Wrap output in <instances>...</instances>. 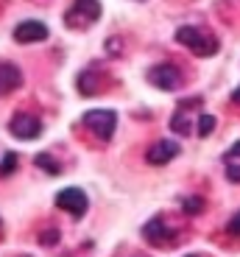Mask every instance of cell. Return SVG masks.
<instances>
[{
	"mask_svg": "<svg viewBox=\"0 0 240 257\" xmlns=\"http://www.w3.org/2000/svg\"><path fill=\"white\" fill-rule=\"evenodd\" d=\"M190 257H195V254H190Z\"/></svg>",
	"mask_w": 240,
	"mask_h": 257,
	"instance_id": "22",
	"label": "cell"
},
{
	"mask_svg": "<svg viewBox=\"0 0 240 257\" xmlns=\"http://www.w3.org/2000/svg\"><path fill=\"white\" fill-rule=\"evenodd\" d=\"M101 20V3L98 0H73L65 12V26L73 31H87Z\"/></svg>",
	"mask_w": 240,
	"mask_h": 257,
	"instance_id": "2",
	"label": "cell"
},
{
	"mask_svg": "<svg viewBox=\"0 0 240 257\" xmlns=\"http://www.w3.org/2000/svg\"><path fill=\"white\" fill-rule=\"evenodd\" d=\"M176 42L184 45L195 56H215L218 53V39L198 26H182L176 31Z\"/></svg>",
	"mask_w": 240,
	"mask_h": 257,
	"instance_id": "1",
	"label": "cell"
},
{
	"mask_svg": "<svg viewBox=\"0 0 240 257\" xmlns=\"http://www.w3.org/2000/svg\"><path fill=\"white\" fill-rule=\"evenodd\" d=\"M179 151H182V148H179V143H176V140H159V143H154V146L148 148L145 160H148L151 165H168Z\"/></svg>",
	"mask_w": 240,
	"mask_h": 257,
	"instance_id": "10",
	"label": "cell"
},
{
	"mask_svg": "<svg viewBox=\"0 0 240 257\" xmlns=\"http://www.w3.org/2000/svg\"><path fill=\"white\" fill-rule=\"evenodd\" d=\"M226 229H229V232H232V235H237V238H240V210H237V212H234L232 218H229V224H226Z\"/></svg>",
	"mask_w": 240,
	"mask_h": 257,
	"instance_id": "17",
	"label": "cell"
},
{
	"mask_svg": "<svg viewBox=\"0 0 240 257\" xmlns=\"http://www.w3.org/2000/svg\"><path fill=\"white\" fill-rule=\"evenodd\" d=\"M14 168H17V154H12V151H9V154L3 157V165H0V176H9Z\"/></svg>",
	"mask_w": 240,
	"mask_h": 257,
	"instance_id": "16",
	"label": "cell"
},
{
	"mask_svg": "<svg viewBox=\"0 0 240 257\" xmlns=\"http://www.w3.org/2000/svg\"><path fill=\"white\" fill-rule=\"evenodd\" d=\"M140 3H143V0H140Z\"/></svg>",
	"mask_w": 240,
	"mask_h": 257,
	"instance_id": "23",
	"label": "cell"
},
{
	"mask_svg": "<svg viewBox=\"0 0 240 257\" xmlns=\"http://www.w3.org/2000/svg\"><path fill=\"white\" fill-rule=\"evenodd\" d=\"M182 207H184V212H187V215H195V212L204 210V201L198 199V196H190V199L182 201Z\"/></svg>",
	"mask_w": 240,
	"mask_h": 257,
	"instance_id": "15",
	"label": "cell"
},
{
	"mask_svg": "<svg viewBox=\"0 0 240 257\" xmlns=\"http://www.w3.org/2000/svg\"><path fill=\"white\" fill-rule=\"evenodd\" d=\"M226 160H229V162H232V160H240V140H237V143H234V146L226 151Z\"/></svg>",
	"mask_w": 240,
	"mask_h": 257,
	"instance_id": "19",
	"label": "cell"
},
{
	"mask_svg": "<svg viewBox=\"0 0 240 257\" xmlns=\"http://www.w3.org/2000/svg\"><path fill=\"white\" fill-rule=\"evenodd\" d=\"M9 132L17 140H37L39 132H42V123H39V117L28 115V112H17L12 117V123H9Z\"/></svg>",
	"mask_w": 240,
	"mask_h": 257,
	"instance_id": "6",
	"label": "cell"
},
{
	"mask_svg": "<svg viewBox=\"0 0 240 257\" xmlns=\"http://www.w3.org/2000/svg\"><path fill=\"white\" fill-rule=\"evenodd\" d=\"M14 39L23 42V45L42 42V39H48V26L42 23V20H23V23L14 28Z\"/></svg>",
	"mask_w": 240,
	"mask_h": 257,
	"instance_id": "7",
	"label": "cell"
},
{
	"mask_svg": "<svg viewBox=\"0 0 240 257\" xmlns=\"http://www.w3.org/2000/svg\"><path fill=\"white\" fill-rule=\"evenodd\" d=\"M81 123L87 126V132H92L98 140L106 143V140H112V135H115L117 112L115 109H90V112H84Z\"/></svg>",
	"mask_w": 240,
	"mask_h": 257,
	"instance_id": "3",
	"label": "cell"
},
{
	"mask_svg": "<svg viewBox=\"0 0 240 257\" xmlns=\"http://www.w3.org/2000/svg\"><path fill=\"white\" fill-rule=\"evenodd\" d=\"M232 101H237V103H240V87H237V90L232 92Z\"/></svg>",
	"mask_w": 240,
	"mask_h": 257,
	"instance_id": "21",
	"label": "cell"
},
{
	"mask_svg": "<svg viewBox=\"0 0 240 257\" xmlns=\"http://www.w3.org/2000/svg\"><path fill=\"white\" fill-rule=\"evenodd\" d=\"M212 128H215V117L212 115H198V123H195V132H198V137H209L212 135Z\"/></svg>",
	"mask_w": 240,
	"mask_h": 257,
	"instance_id": "13",
	"label": "cell"
},
{
	"mask_svg": "<svg viewBox=\"0 0 240 257\" xmlns=\"http://www.w3.org/2000/svg\"><path fill=\"white\" fill-rule=\"evenodd\" d=\"M59 238V232H45V235H39V240L42 243H48V246H53V240Z\"/></svg>",
	"mask_w": 240,
	"mask_h": 257,
	"instance_id": "20",
	"label": "cell"
},
{
	"mask_svg": "<svg viewBox=\"0 0 240 257\" xmlns=\"http://www.w3.org/2000/svg\"><path fill=\"white\" fill-rule=\"evenodd\" d=\"M143 238L148 240V243H156V246H170L176 238V232L170 229L162 218H154L143 226Z\"/></svg>",
	"mask_w": 240,
	"mask_h": 257,
	"instance_id": "8",
	"label": "cell"
},
{
	"mask_svg": "<svg viewBox=\"0 0 240 257\" xmlns=\"http://www.w3.org/2000/svg\"><path fill=\"white\" fill-rule=\"evenodd\" d=\"M78 90L81 95H98L101 92V78H98V67H90L78 76Z\"/></svg>",
	"mask_w": 240,
	"mask_h": 257,
	"instance_id": "11",
	"label": "cell"
},
{
	"mask_svg": "<svg viewBox=\"0 0 240 257\" xmlns=\"http://www.w3.org/2000/svg\"><path fill=\"white\" fill-rule=\"evenodd\" d=\"M20 87H23V70L12 62H0V98L12 95Z\"/></svg>",
	"mask_w": 240,
	"mask_h": 257,
	"instance_id": "9",
	"label": "cell"
},
{
	"mask_svg": "<svg viewBox=\"0 0 240 257\" xmlns=\"http://www.w3.org/2000/svg\"><path fill=\"white\" fill-rule=\"evenodd\" d=\"M56 207L70 212V215H76V218H81L87 212V207H90V199H87V193L78 190V187H65V190L56 193Z\"/></svg>",
	"mask_w": 240,
	"mask_h": 257,
	"instance_id": "5",
	"label": "cell"
},
{
	"mask_svg": "<svg viewBox=\"0 0 240 257\" xmlns=\"http://www.w3.org/2000/svg\"><path fill=\"white\" fill-rule=\"evenodd\" d=\"M170 128H173L176 135H190L193 132V123H190V117H187V106H179L176 109V115L170 117Z\"/></svg>",
	"mask_w": 240,
	"mask_h": 257,
	"instance_id": "12",
	"label": "cell"
},
{
	"mask_svg": "<svg viewBox=\"0 0 240 257\" xmlns=\"http://www.w3.org/2000/svg\"><path fill=\"white\" fill-rule=\"evenodd\" d=\"M226 179L234 182V185H240V165H229L226 168Z\"/></svg>",
	"mask_w": 240,
	"mask_h": 257,
	"instance_id": "18",
	"label": "cell"
},
{
	"mask_svg": "<svg viewBox=\"0 0 240 257\" xmlns=\"http://www.w3.org/2000/svg\"><path fill=\"white\" fill-rule=\"evenodd\" d=\"M34 162H37L39 168H45V171H48L51 176H56V174H59V165L51 160V154H37V160H34Z\"/></svg>",
	"mask_w": 240,
	"mask_h": 257,
	"instance_id": "14",
	"label": "cell"
},
{
	"mask_svg": "<svg viewBox=\"0 0 240 257\" xmlns=\"http://www.w3.org/2000/svg\"><path fill=\"white\" fill-rule=\"evenodd\" d=\"M148 81L154 84V87H159V90H165V92H173V90H179L182 87V73H179V67L176 64H154L148 70Z\"/></svg>",
	"mask_w": 240,
	"mask_h": 257,
	"instance_id": "4",
	"label": "cell"
}]
</instances>
